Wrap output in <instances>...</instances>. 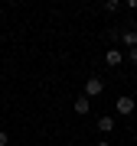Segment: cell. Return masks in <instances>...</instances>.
I'll return each mask as SVG.
<instances>
[{
    "label": "cell",
    "instance_id": "obj_1",
    "mask_svg": "<svg viewBox=\"0 0 137 146\" xmlns=\"http://www.w3.org/2000/svg\"><path fill=\"white\" fill-rule=\"evenodd\" d=\"M114 110H118L121 117H127V114H137V101H134V98H127V94H121V98L114 101Z\"/></svg>",
    "mask_w": 137,
    "mask_h": 146
},
{
    "label": "cell",
    "instance_id": "obj_2",
    "mask_svg": "<svg viewBox=\"0 0 137 146\" xmlns=\"http://www.w3.org/2000/svg\"><path fill=\"white\" fill-rule=\"evenodd\" d=\"M101 91H105V81H101L98 75H95V78H88V81H85V98H88V101H91V98H98Z\"/></svg>",
    "mask_w": 137,
    "mask_h": 146
},
{
    "label": "cell",
    "instance_id": "obj_3",
    "mask_svg": "<svg viewBox=\"0 0 137 146\" xmlns=\"http://www.w3.org/2000/svg\"><path fill=\"white\" fill-rule=\"evenodd\" d=\"M121 62H124V52H121V49H108V52H105V65L108 68H118Z\"/></svg>",
    "mask_w": 137,
    "mask_h": 146
},
{
    "label": "cell",
    "instance_id": "obj_4",
    "mask_svg": "<svg viewBox=\"0 0 137 146\" xmlns=\"http://www.w3.org/2000/svg\"><path fill=\"white\" fill-rule=\"evenodd\" d=\"M121 42H124L127 49H137V29H124L121 33Z\"/></svg>",
    "mask_w": 137,
    "mask_h": 146
},
{
    "label": "cell",
    "instance_id": "obj_5",
    "mask_svg": "<svg viewBox=\"0 0 137 146\" xmlns=\"http://www.w3.org/2000/svg\"><path fill=\"white\" fill-rule=\"evenodd\" d=\"M88 110H91V101L85 98V94H82V98H75V114H88Z\"/></svg>",
    "mask_w": 137,
    "mask_h": 146
},
{
    "label": "cell",
    "instance_id": "obj_6",
    "mask_svg": "<svg viewBox=\"0 0 137 146\" xmlns=\"http://www.w3.org/2000/svg\"><path fill=\"white\" fill-rule=\"evenodd\" d=\"M98 130L101 133H111V130H114V117H98Z\"/></svg>",
    "mask_w": 137,
    "mask_h": 146
},
{
    "label": "cell",
    "instance_id": "obj_7",
    "mask_svg": "<svg viewBox=\"0 0 137 146\" xmlns=\"http://www.w3.org/2000/svg\"><path fill=\"white\" fill-rule=\"evenodd\" d=\"M7 143H10V136H7L3 130H0V146H7Z\"/></svg>",
    "mask_w": 137,
    "mask_h": 146
},
{
    "label": "cell",
    "instance_id": "obj_8",
    "mask_svg": "<svg viewBox=\"0 0 137 146\" xmlns=\"http://www.w3.org/2000/svg\"><path fill=\"white\" fill-rule=\"evenodd\" d=\"M127 58H131V62L137 65V49H131V52H127Z\"/></svg>",
    "mask_w": 137,
    "mask_h": 146
},
{
    "label": "cell",
    "instance_id": "obj_9",
    "mask_svg": "<svg viewBox=\"0 0 137 146\" xmlns=\"http://www.w3.org/2000/svg\"><path fill=\"white\" fill-rule=\"evenodd\" d=\"M95 146H111V143H95Z\"/></svg>",
    "mask_w": 137,
    "mask_h": 146
}]
</instances>
